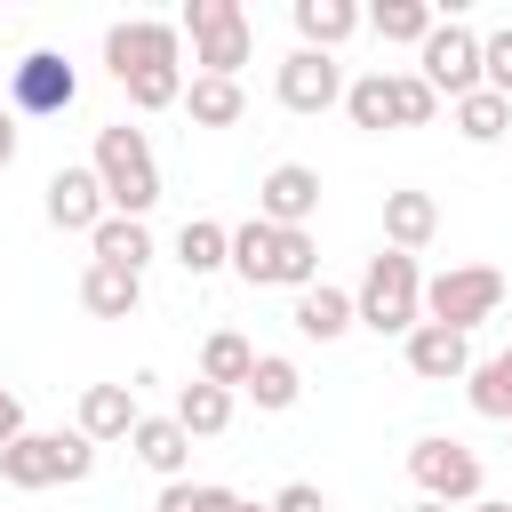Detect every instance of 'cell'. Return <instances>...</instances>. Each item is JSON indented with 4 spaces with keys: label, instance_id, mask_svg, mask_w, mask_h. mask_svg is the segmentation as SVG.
Returning a JSON list of instances; mask_svg holds the SVG:
<instances>
[{
    "label": "cell",
    "instance_id": "8d00e7d4",
    "mask_svg": "<svg viewBox=\"0 0 512 512\" xmlns=\"http://www.w3.org/2000/svg\"><path fill=\"white\" fill-rule=\"evenodd\" d=\"M16 160V112H0V168Z\"/></svg>",
    "mask_w": 512,
    "mask_h": 512
},
{
    "label": "cell",
    "instance_id": "52a82bcc",
    "mask_svg": "<svg viewBox=\"0 0 512 512\" xmlns=\"http://www.w3.org/2000/svg\"><path fill=\"white\" fill-rule=\"evenodd\" d=\"M416 64H424V88H432V96L464 104V96L480 88V32L448 16V24H432V40L416 48Z\"/></svg>",
    "mask_w": 512,
    "mask_h": 512
},
{
    "label": "cell",
    "instance_id": "277c9868",
    "mask_svg": "<svg viewBox=\"0 0 512 512\" xmlns=\"http://www.w3.org/2000/svg\"><path fill=\"white\" fill-rule=\"evenodd\" d=\"M176 32H192V64H200L208 80H240V64L256 56V32H248L240 0H192V8L176 16Z\"/></svg>",
    "mask_w": 512,
    "mask_h": 512
},
{
    "label": "cell",
    "instance_id": "60d3db41",
    "mask_svg": "<svg viewBox=\"0 0 512 512\" xmlns=\"http://www.w3.org/2000/svg\"><path fill=\"white\" fill-rule=\"evenodd\" d=\"M504 296H512V288H504Z\"/></svg>",
    "mask_w": 512,
    "mask_h": 512
},
{
    "label": "cell",
    "instance_id": "4fadbf2b",
    "mask_svg": "<svg viewBox=\"0 0 512 512\" xmlns=\"http://www.w3.org/2000/svg\"><path fill=\"white\" fill-rule=\"evenodd\" d=\"M408 368H416L424 384H456V376H472V336H456V328L424 320V328L408 336Z\"/></svg>",
    "mask_w": 512,
    "mask_h": 512
},
{
    "label": "cell",
    "instance_id": "d6a6232c",
    "mask_svg": "<svg viewBox=\"0 0 512 512\" xmlns=\"http://www.w3.org/2000/svg\"><path fill=\"white\" fill-rule=\"evenodd\" d=\"M480 88H496L512 104V24L504 32H480Z\"/></svg>",
    "mask_w": 512,
    "mask_h": 512
},
{
    "label": "cell",
    "instance_id": "f1b7e54d",
    "mask_svg": "<svg viewBox=\"0 0 512 512\" xmlns=\"http://www.w3.org/2000/svg\"><path fill=\"white\" fill-rule=\"evenodd\" d=\"M184 112H192L200 128H232V120L248 112V96H240V80H208V72H192V88H184Z\"/></svg>",
    "mask_w": 512,
    "mask_h": 512
},
{
    "label": "cell",
    "instance_id": "6da1fadb",
    "mask_svg": "<svg viewBox=\"0 0 512 512\" xmlns=\"http://www.w3.org/2000/svg\"><path fill=\"white\" fill-rule=\"evenodd\" d=\"M232 272L248 280V288H320V248H312V232H288V224H264V216H248L240 232H232Z\"/></svg>",
    "mask_w": 512,
    "mask_h": 512
},
{
    "label": "cell",
    "instance_id": "7c38bea8",
    "mask_svg": "<svg viewBox=\"0 0 512 512\" xmlns=\"http://www.w3.org/2000/svg\"><path fill=\"white\" fill-rule=\"evenodd\" d=\"M104 216H112V200H104L96 168H56L48 176V224L56 232H96Z\"/></svg>",
    "mask_w": 512,
    "mask_h": 512
},
{
    "label": "cell",
    "instance_id": "1f68e13d",
    "mask_svg": "<svg viewBox=\"0 0 512 512\" xmlns=\"http://www.w3.org/2000/svg\"><path fill=\"white\" fill-rule=\"evenodd\" d=\"M120 88H128L136 112H168V104H184V64H168V72H136V80H120Z\"/></svg>",
    "mask_w": 512,
    "mask_h": 512
},
{
    "label": "cell",
    "instance_id": "8fae6325",
    "mask_svg": "<svg viewBox=\"0 0 512 512\" xmlns=\"http://www.w3.org/2000/svg\"><path fill=\"white\" fill-rule=\"evenodd\" d=\"M344 64L336 56H320V48H288V64H280V104L288 112H328V104H344Z\"/></svg>",
    "mask_w": 512,
    "mask_h": 512
},
{
    "label": "cell",
    "instance_id": "4316f807",
    "mask_svg": "<svg viewBox=\"0 0 512 512\" xmlns=\"http://www.w3.org/2000/svg\"><path fill=\"white\" fill-rule=\"evenodd\" d=\"M464 392H472V408H480L488 424H512V352H488V360H472Z\"/></svg>",
    "mask_w": 512,
    "mask_h": 512
},
{
    "label": "cell",
    "instance_id": "ab89813d",
    "mask_svg": "<svg viewBox=\"0 0 512 512\" xmlns=\"http://www.w3.org/2000/svg\"><path fill=\"white\" fill-rule=\"evenodd\" d=\"M232 512H272V504H232Z\"/></svg>",
    "mask_w": 512,
    "mask_h": 512
},
{
    "label": "cell",
    "instance_id": "4dcf8cb0",
    "mask_svg": "<svg viewBox=\"0 0 512 512\" xmlns=\"http://www.w3.org/2000/svg\"><path fill=\"white\" fill-rule=\"evenodd\" d=\"M232 504H240V496H232V488H216V480H168L152 512H232Z\"/></svg>",
    "mask_w": 512,
    "mask_h": 512
},
{
    "label": "cell",
    "instance_id": "30bf717a",
    "mask_svg": "<svg viewBox=\"0 0 512 512\" xmlns=\"http://www.w3.org/2000/svg\"><path fill=\"white\" fill-rule=\"evenodd\" d=\"M256 216H264V224H288V232H312V216H320V168L280 160V168L256 184Z\"/></svg>",
    "mask_w": 512,
    "mask_h": 512
},
{
    "label": "cell",
    "instance_id": "ac0fdd59",
    "mask_svg": "<svg viewBox=\"0 0 512 512\" xmlns=\"http://www.w3.org/2000/svg\"><path fill=\"white\" fill-rule=\"evenodd\" d=\"M288 16H296V32H304V48H320V56H336V48H344V40L368 24L352 0H296Z\"/></svg>",
    "mask_w": 512,
    "mask_h": 512
},
{
    "label": "cell",
    "instance_id": "e575fe53",
    "mask_svg": "<svg viewBox=\"0 0 512 512\" xmlns=\"http://www.w3.org/2000/svg\"><path fill=\"white\" fill-rule=\"evenodd\" d=\"M272 512H328V504H320V488H312V480H288V488L272 496Z\"/></svg>",
    "mask_w": 512,
    "mask_h": 512
},
{
    "label": "cell",
    "instance_id": "9c48e42d",
    "mask_svg": "<svg viewBox=\"0 0 512 512\" xmlns=\"http://www.w3.org/2000/svg\"><path fill=\"white\" fill-rule=\"evenodd\" d=\"M176 48H184V32H176V24H160V16H128V24H112V32H104V64H112V80L168 72V64H176Z\"/></svg>",
    "mask_w": 512,
    "mask_h": 512
},
{
    "label": "cell",
    "instance_id": "5bb4252c",
    "mask_svg": "<svg viewBox=\"0 0 512 512\" xmlns=\"http://www.w3.org/2000/svg\"><path fill=\"white\" fill-rule=\"evenodd\" d=\"M0 480L8 488H56L64 480V432H24L0 448Z\"/></svg>",
    "mask_w": 512,
    "mask_h": 512
},
{
    "label": "cell",
    "instance_id": "484cf974",
    "mask_svg": "<svg viewBox=\"0 0 512 512\" xmlns=\"http://www.w3.org/2000/svg\"><path fill=\"white\" fill-rule=\"evenodd\" d=\"M344 112H352V128H368V136L400 128V104H392V72H360V80L344 88Z\"/></svg>",
    "mask_w": 512,
    "mask_h": 512
},
{
    "label": "cell",
    "instance_id": "74e56055",
    "mask_svg": "<svg viewBox=\"0 0 512 512\" xmlns=\"http://www.w3.org/2000/svg\"><path fill=\"white\" fill-rule=\"evenodd\" d=\"M408 512H448V504H432V496H416V504H408Z\"/></svg>",
    "mask_w": 512,
    "mask_h": 512
},
{
    "label": "cell",
    "instance_id": "2e32d148",
    "mask_svg": "<svg viewBox=\"0 0 512 512\" xmlns=\"http://www.w3.org/2000/svg\"><path fill=\"white\" fill-rule=\"evenodd\" d=\"M128 448H136V464L160 472V480H184V464H192V432H184L176 416H144V424L128 432Z\"/></svg>",
    "mask_w": 512,
    "mask_h": 512
},
{
    "label": "cell",
    "instance_id": "e0dca14e",
    "mask_svg": "<svg viewBox=\"0 0 512 512\" xmlns=\"http://www.w3.org/2000/svg\"><path fill=\"white\" fill-rule=\"evenodd\" d=\"M432 232H440V200L432 192H384V248L416 256Z\"/></svg>",
    "mask_w": 512,
    "mask_h": 512
},
{
    "label": "cell",
    "instance_id": "d6986e66",
    "mask_svg": "<svg viewBox=\"0 0 512 512\" xmlns=\"http://www.w3.org/2000/svg\"><path fill=\"white\" fill-rule=\"evenodd\" d=\"M80 304H88L96 320H128V312L144 304V272H120V264H88V272H80Z\"/></svg>",
    "mask_w": 512,
    "mask_h": 512
},
{
    "label": "cell",
    "instance_id": "cb8c5ba5",
    "mask_svg": "<svg viewBox=\"0 0 512 512\" xmlns=\"http://www.w3.org/2000/svg\"><path fill=\"white\" fill-rule=\"evenodd\" d=\"M200 376H208V384H224V392H240V384L256 376V344H248L240 328H216V336L200 344Z\"/></svg>",
    "mask_w": 512,
    "mask_h": 512
},
{
    "label": "cell",
    "instance_id": "83f0119b",
    "mask_svg": "<svg viewBox=\"0 0 512 512\" xmlns=\"http://www.w3.org/2000/svg\"><path fill=\"white\" fill-rule=\"evenodd\" d=\"M432 24H440L432 0H376V8H368V32H376V40H408V48H424Z\"/></svg>",
    "mask_w": 512,
    "mask_h": 512
},
{
    "label": "cell",
    "instance_id": "8992f818",
    "mask_svg": "<svg viewBox=\"0 0 512 512\" xmlns=\"http://www.w3.org/2000/svg\"><path fill=\"white\" fill-rule=\"evenodd\" d=\"M408 480L432 496V504H480V456L448 432H424L408 448Z\"/></svg>",
    "mask_w": 512,
    "mask_h": 512
},
{
    "label": "cell",
    "instance_id": "7402d4cb",
    "mask_svg": "<svg viewBox=\"0 0 512 512\" xmlns=\"http://www.w3.org/2000/svg\"><path fill=\"white\" fill-rule=\"evenodd\" d=\"M88 248H96V264L144 272V256H152V232H144V216H104V224L88 232Z\"/></svg>",
    "mask_w": 512,
    "mask_h": 512
},
{
    "label": "cell",
    "instance_id": "5b68a950",
    "mask_svg": "<svg viewBox=\"0 0 512 512\" xmlns=\"http://www.w3.org/2000/svg\"><path fill=\"white\" fill-rule=\"evenodd\" d=\"M504 272L496 264H448L440 280H424V320H440V328H456V336H472L496 304H504Z\"/></svg>",
    "mask_w": 512,
    "mask_h": 512
},
{
    "label": "cell",
    "instance_id": "d590c367",
    "mask_svg": "<svg viewBox=\"0 0 512 512\" xmlns=\"http://www.w3.org/2000/svg\"><path fill=\"white\" fill-rule=\"evenodd\" d=\"M8 440H24V400L0 384V448H8Z\"/></svg>",
    "mask_w": 512,
    "mask_h": 512
},
{
    "label": "cell",
    "instance_id": "44dd1931",
    "mask_svg": "<svg viewBox=\"0 0 512 512\" xmlns=\"http://www.w3.org/2000/svg\"><path fill=\"white\" fill-rule=\"evenodd\" d=\"M192 440H216L224 424H232V392L224 384H208V376H192V384H176V408H168Z\"/></svg>",
    "mask_w": 512,
    "mask_h": 512
},
{
    "label": "cell",
    "instance_id": "3957f363",
    "mask_svg": "<svg viewBox=\"0 0 512 512\" xmlns=\"http://www.w3.org/2000/svg\"><path fill=\"white\" fill-rule=\"evenodd\" d=\"M96 184H104L112 216H144V208L160 200V168H152V144H144V128H128V120L96 128Z\"/></svg>",
    "mask_w": 512,
    "mask_h": 512
},
{
    "label": "cell",
    "instance_id": "836d02e7",
    "mask_svg": "<svg viewBox=\"0 0 512 512\" xmlns=\"http://www.w3.org/2000/svg\"><path fill=\"white\" fill-rule=\"evenodd\" d=\"M392 104H400V128H424L440 112V96L424 88V72H392Z\"/></svg>",
    "mask_w": 512,
    "mask_h": 512
},
{
    "label": "cell",
    "instance_id": "7a4b0ae2",
    "mask_svg": "<svg viewBox=\"0 0 512 512\" xmlns=\"http://www.w3.org/2000/svg\"><path fill=\"white\" fill-rule=\"evenodd\" d=\"M360 328H376V336H416L424 328V272H416V256H400V248H384V256H368V272H360Z\"/></svg>",
    "mask_w": 512,
    "mask_h": 512
},
{
    "label": "cell",
    "instance_id": "603a6c76",
    "mask_svg": "<svg viewBox=\"0 0 512 512\" xmlns=\"http://www.w3.org/2000/svg\"><path fill=\"white\" fill-rule=\"evenodd\" d=\"M176 264H184L192 280H208V272H224V264H232V232H224L216 216H192V224L176 232Z\"/></svg>",
    "mask_w": 512,
    "mask_h": 512
},
{
    "label": "cell",
    "instance_id": "d4e9b609",
    "mask_svg": "<svg viewBox=\"0 0 512 512\" xmlns=\"http://www.w3.org/2000/svg\"><path fill=\"white\" fill-rule=\"evenodd\" d=\"M240 392H248L264 416H280V408H296V400H304V368H296V360H280V352H256V376H248Z\"/></svg>",
    "mask_w": 512,
    "mask_h": 512
},
{
    "label": "cell",
    "instance_id": "9a60e30c",
    "mask_svg": "<svg viewBox=\"0 0 512 512\" xmlns=\"http://www.w3.org/2000/svg\"><path fill=\"white\" fill-rule=\"evenodd\" d=\"M136 424H144L136 384H88V392H80V432H88V440H128Z\"/></svg>",
    "mask_w": 512,
    "mask_h": 512
},
{
    "label": "cell",
    "instance_id": "f546056e",
    "mask_svg": "<svg viewBox=\"0 0 512 512\" xmlns=\"http://www.w3.org/2000/svg\"><path fill=\"white\" fill-rule=\"evenodd\" d=\"M456 136H464V144H496V136H512V104H504L496 88H472V96L456 104Z\"/></svg>",
    "mask_w": 512,
    "mask_h": 512
},
{
    "label": "cell",
    "instance_id": "f35d334b",
    "mask_svg": "<svg viewBox=\"0 0 512 512\" xmlns=\"http://www.w3.org/2000/svg\"><path fill=\"white\" fill-rule=\"evenodd\" d=\"M472 512H512V504H488V496H480V504H472Z\"/></svg>",
    "mask_w": 512,
    "mask_h": 512
},
{
    "label": "cell",
    "instance_id": "ba28073f",
    "mask_svg": "<svg viewBox=\"0 0 512 512\" xmlns=\"http://www.w3.org/2000/svg\"><path fill=\"white\" fill-rule=\"evenodd\" d=\"M72 96H80V72H72L56 48H24V56L8 64V104H16V112L48 120V112H72Z\"/></svg>",
    "mask_w": 512,
    "mask_h": 512
},
{
    "label": "cell",
    "instance_id": "ffe728a7",
    "mask_svg": "<svg viewBox=\"0 0 512 512\" xmlns=\"http://www.w3.org/2000/svg\"><path fill=\"white\" fill-rule=\"evenodd\" d=\"M288 320H296V336H312V344H336L344 328H360V304H352L344 288H304Z\"/></svg>",
    "mask_w": 512,
    "mask_h": 512
}]
</instances>
